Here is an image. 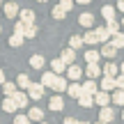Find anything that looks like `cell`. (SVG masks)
Returning a JSON list of instances; mask_svg holds the SVG:
<instances>
[{"label": "cell", "instance_id": "f1b7e54d", "mask_svg": "<svg viewBox=\"0 0 124 124\" xmlns=\"http://www.w3.org/2000/svg\"><path fill=\"white\" fill-rule=\"evenodd\" d=\"M78 103H80L83 108H90V106L94 103V97H92V94H80V97H78Z\"/></svg>", "mask_w": 124, "mask_h": 124}, {"label": "cell", "instance_id": "f546056e", "mask_svg": "<svg viewBox=\"0 0 124 124\" xmlns=\"http://www.w3.org/2000/svg\"><path fill=\"white\" fill-rule=\"evenodd\" d=\"M110 44L115 46L117 51H120V48H124V35H122V32H117V35H113V39H110Z\"/></svg>", "mask_w": 124, "mask_h": 124}, {"label": "cell", "instance_id": "277c9868", "mask_svg": "<svg viewBox=\"0 0 124 124\" xmlns=\"http://www.w3.org/2000/svg\"><path fill=\"white\" fill-rule=\"evenodd\" d=\"M113 120H115V108H110V106L101 108V113H99V122H103V124H110Z\"/></svg>", "mask_w": 124, "mask_h": 124}, {"label": "cell", "instance_id": "d6986e66", "mask_svg": "<svg viewBox=\"0 0 124 124\" xmlns=\"http://www.w3.org/2000/svg\"><path fill=\"white\" fill-rule=\"evenodd\" d=\"M55 76H58V74H53V71H44V76H41V85H44V87H53Z\"/></svg>", "mask_w": 124, "mask_h": 124}, {"label": "cell", "instance_id": "7c38bea8", "mask_svg": "<svg viewBox=\"0 0 124 124\" xmlns=\"http://www.w3.org/2000/svg\"><path fill=\"white\" fill-rule=\"evenodd\" d=\"M60 60L64 62L67 67L74 64V60H76V51H74V48H64V51H62V55H60Z\"/></svg>", "mask_w": 124, "mask_h": 124}, {"label": "cell", "instance_id": "b9f144b4", "mask_svg": "<svg viewBox=\"0 0 124 124\" xmlns=\"http://www.w3.org/2000/svg\"><path fill=\"white\" fill-rule=\"evenodd\" d=\"M5 80H7V78H5V71H2V69H0V85H2V83H5Z\"/></svg>", "mask_w": 124, "mask_h": 124}, {"label": "cell", "instance_id": "7a4b0ae2", "mask_svg": "<svg viewBox=\"0 0 124 124\" xmlns=\"http://www.w3.org/2000/svg\"><path fill=\"white\" fill-rule=\"evenodd\" d=\"M80 76H83V69H80L78 64H69V67H67V78H69L71 83L80 80Z\"/></svg>", "mask_w": 124, "mask_h": 124}, {"label": "cell", "instance_id": "3957f363", "mask_svg": "<svg viewBox=\"0 0 124 124\" xmlns=\"http://www.w3.org/2000/svg\"><path fill=\"white\" fill-rule=\"evenodd\" d=\"M28 97L35 99V101L41 99V97H44V85H41V83H32L30 87H28Z\"/></svg>", "mask_w": 124, "mask_h": 124}, {"label": "cell", "instance_id": "603a6c76", "mask_svg": "<svg viewBox=\"0 0 124 124\" xmlns=\"http://www.w3.org/2000/svg\"><path fill=\"white\" fill-rule=\"evenodd\" d=\"M83 41H85L87 46H94V44H99V37H97V32H94V30H87V32L83 35Z\"/></svg>", "mask_w": 124, "mask_h": 124}, {"label": "cell", "instance_id": "30bf717a", "mask_svg": "<svg viewBox=\"0 0 124 124\" xmlns=\"http://www.w3.org/2000/svg\"><path fill=\"white\" fill-rule=\"evenodd\" d=\"M85 76L92 78V80H97L99 76H101V67H99V64H87V67H85Z\"/></svg>", "mask_w": 124, "mask_h": 124}, {"label": "cell", "instance_id": "f35d334b", "mask_svg": "<svg viewBox=\"0 0 124 124\" xmlns=\"http://www.w3.org/2000/svg\"><path fill=\"white\" fill-rule=\"evenodd\" d=\"M60 7L64 12H69V9H74V0H60Z\"/></svg>", "mask_w": 124, "mask_h": 124}, {"label": "cell", "instance_id": "7bdbcfd3", "mask_svg": "<svg viewBox=\"0 0 124 124\" xmlns=\"http://www.w3.org/2000/svg\"><path fill=\"white\" fill-rule=\"evenodd\" d=\"M117 9H120V12H124V0H120V2H117Z\"/></svg>", "mask_w": 124, "mask_h": 124}, {"label": "cell", "instance_id": "4dcf8cb0", "mask_svg": "<svg viewBox=\"0 0 124 124\" xmlns=\"http://www.w3.org/2000/svg\"><path fill=\"white\" fill-rule=\"evenodd\" d=\"M85 44V41H83V37H80V35H74V37H71V39H69V48H80V46H83Z\"/></svg>", "mask_w": 124, "mask_h": 124}, {"label": "cell", "instance_id": "f6af8a7d", "mask_svg": "<svg viewBox=\"0 0 124 124\" xmlns=\"http://www.w3.org/2000/svg\"><path fill=\"white\" fill-rule=\"evenodd\" d=\"M120 74L124 76V62H122V64H120Z\"/></svg>", "mask_w": 124, "mask_h": 124}, {"label": "cell", "instance_id": "ee69618b", "mask_svg": "<svg viewBox=\"0 0 124 124\" xmlns=\"http://www.w3.org/2000/svg\"><path fill=\"white\" fill-rule=\"evenodd\" d=\"M76 2H78V5H90L92 0H76Z\"/></svg>", "mask_w": 124, "mask_h": 124}, {"label": "cell", "instance_id": "d6a6232c", "mask_svg": "<svg viewBox=\"0 0 124 124\" xmlns=\"http://www.w3.org/2000/svg\"><path fill=\"white\" fill-rule=\"evenodd\" d=\"M106 28H108V32H110V37H113V35H117V32H120L122 23H117L115 18H113V21H108V25H106Z\"/></svg>", "mask_w": 124, "mask_h": 124}, {"label": "cell", "instance_id": "7dc6e473", "mask_svg": "<svg viewBox=\"0 0 124 124\" xmlns=\"http://www.w3.org/2000/svg\"><path fill=\"white\" fill-rule=\"evenodd\" d=\"M37 2H48V0H37Z\"/></svg>", "mask_w": 124, "mask_h": 124}, {"label": "cell", "instance_id": "8d00e7d4", "mask_svg": "<svg viewBox=\"0 0 124 124\" xmlns=\"http://www.w3.org/2000/svg\"><path fill=\"white\" fill-rule=\"evenodd\" d=\"M32 37H37V28L35 25H28L25 28V39H32Z\"/></svg>", "mask_w": 124, "mask_h": 124}, {"label": "cell", "instance_id": "db71d44e", "mask_svg": "<svg viewBox=\"0 0 124 124\" xmlns=\"http://www.w3.org/2000/svg\"><path fill=\"white\" fill-rule=\"evenodd\" d=\"M0 32H2V25H0Z\"/></svg>", "mask_w": 124, "mask_h": 124}, {"label": "cell", "instance_id": "52a82bcc", "mask_svg": "<svg viewBox=\"0 0 124 124\" xmlns=\"http://www.w3.org/2000/svg\"><path fill=\"white\" fill-rule=\"evenodd\" d=\"M2 12H5V16H7V18H14V16H18L21 9H18L16 2H5L2 5Z\"/></svg>", "mask_w": 124, "mask_h": 124}, {"label": "cell", "instance_id": "ffe728a7", "mask_svg": "<svg viewBox=\"0 0 124 124\" xmlns=\"http://www.w3.org/2000/svg\"><path fill=\"white\" fill-rule=\"evenodd\" d=\"M99 58H101L99 51H85V62L87 64H99Z\"/></svg>", "mask_w": 124, "mask_h": 124}, {"label": "cell", "instance_id": "9c48e42d", "mask_svg": "<svg viewBox=\"0 0 124 124\" xmlns=\"http://www.w3.org/2000/svg\"><path fill=\"white\" fill-rule=\"evenodd\" d=\"M97 92H99V85H97V80L87 78V80L83 83V94H92V97H94Z\"/></svg>", "mask_w": 124, "mask_h": 124}, {"label": "cell", "instance_id": "83f0119b", "mask_svg": "<svg viewBox=\"0 0 124 124\" xmlns=\"http://www.w3.org/2000/svg\"><path fill=\"white\" fill-rule=\"evenodd\" d=\"M2 92H5V97H14V94H16V85L9 83V80H5L2 83Z\"/></svg>", "mask_w": 124, "mask_h": 124}, {"label": "cell", "instance_id": "11a10c76", "mask_svg": "<svg viewBox=\"0 0 124 124\" xmlns=\"http://www.w3.org/2000/svg\"><path fill=\"white\" fill-rule=\"evenodd\" d=\"M110 124H115V122H110Z\"/></svg>", "mask_w": 124, "mask_h": 124}, {"label": "cell", "instance_id": "1f68e13d", "mask_svg": "<svg viewBox=\"0 0 124 124\" xmlns=\"http://www.w3.org/2000/svg\"><path fill=\"white\" fill-rule=\"evenodd\" d=\"M110 97H113V103H117V106H124V90H115Z\"/></svg>", "mask_w": 124, "mask_h": 124}, {"label": "cell", "instance_id": "c3c4849f", "mask_svg": "<svg viewBox=\"0 0 124 124\" xmlns=\"http://www.w3.org/2000/svg\"><path fill=\"white\" fill-rule=\"evenodd\" d=\"M94 124H103V122H94Z\"/></svg>", "mask_w": 124, "mask_h": 124}, {"label": "cell", "instance_id": "f907efd6", "mask_svg": "<svg viewBox=\"0 0 124 124\" xmlns=\"http://www.w3.org/2000/svg\"><path fill=\"white\" fill-rule=\"evenodd\" d=\"M122 120H124V110H122Z\"/></svg>", "mask_w": 124, "mask_h": 124}, {"label": "cell", "instance_id": "4fadbf2b", "mask_svg": "<svg viewBox=\"0 0 124 124\" xmlns=\"http://www.w3.org/2000/svg\"><path fill=\"white\" fill-rule=\"evenodd\" d=\"M103 76H113V78H117V76H120V67H117V64H113V62H110V64H103Z\"/></svg>", "mask_w": 124, "mask_h": 124}, {"label": "cell", "instance_id": "cb8c5ba5", "mask_svg": "<svg viewBox=\"0 0 124 124\" xmlns=\"http://www.w3.org/2000/svg\"><path fill=\"white\" fill-rule=\"evenodd\" d=\"M16 85H18L21 90H28V87L32 85V80L28 78V74H18V76H16Z\"/></svg>", "mask_w": 124, "mask_h": 124}, {"label": "cell", "instance_id": "e0dca14e", "mask_svg": "<svg viewBox=\"0 0 124 124\" xmlns=\"http://www.w3.org/2000/svg\"><path fill=\"white\" fill-rule=\"evenodd\" d=\"M48 108H51V110H55V113L64 108V101H62V97H60V94H55V97L48 101Z\"/></svg>", "mask_w": 124, "mask_h": 124}, {"label": "cell", "instance_id": "836d02e7", "mask_svg": "<svg viewBox=\"0 0 124 124\" xmlns=\"http://www.w3.org/2000/svg\"><path fill=\"white\" fill-rule=\"evenodd\" d=\"M51 14H53V18H55V21H62V18L67 16V12H64L62 7H60V5H55V7H53V12H51Z\"/></svg>", "mask_w": 124, "mask_h": 124}, {"label": "cell", "instance_id": "ab89813d", "mask_svg": "<svg viewBox=\"0 0 124 124\" xmlns=\"http://www.w3.org/2000/svg\"><path fill=\"white\" fill-rule=\"evenodd\" d=\"M115 83H117V90H124V76H122V74L115 78Z\"/></svg>", "mask_w": 124, "mask_h": 124}, {"label": "cell", "instance_id": "f5cc1de1", "mask_svg": "<svg viewBox=\"0 0 124 124\" xmlns=\"http://www.w3.org/2000/svg\"><path fill=\"white\" fill-rule=\"evenodd\" d=\"M0 7H2V0H0Z\"/></svg>", "mask_w": 124, "mask_h": 124}, {"label": "cell", "instance_id": "bcb514c9", "mask_svg": "<svg viewBox=\"0 0 124 124\" xmlns=\"http://www.w3.org/2000/svg\"><path fill=\"white\" fill-rule=\"evenodd\" d=\"M78 124H90V122H83V120H80V122H78Z\"/></svg>", "mask_w": 124, "mask_h": 124}, {"label": "cell", "instance_id": "ac0fdd59", "mask_svg": "<svg viewBox=\"0 0 124 124\" xmlns=\"http://www.w3.org/2000/svg\"><path fill=\"white\" fill-rule=\"evenodd\" d=\"M51 71H53V74H62V71H67V64H64V62H62L60 58H55L53 62H51Z\"/></svg>", "mask_w": 124, "mask_h": 124}, {"label": "cell", "instance_id": "44dd1931", "mask_svg": "<svg viewBox=\"0 0 124 124\" xmlns=\"http://www.w3.org/2000/svg\"><path fill=\"white\" fill-rule=\"evenodd\" d=\"M28 117H30V120H35V122H44V110H41V108H30V110H28Z\"/></svg>", "mask_w": 124, "mask_h": 124}, {"label": "cell", "instance_id": "6da1fadb", "mask_svg": "<svg viewBox=\"0 0 124 124\" xmlns=\"http://www.w3.org/2000/svg\"><path fill=\"white\" fill-rule=\"evenodd\" d=\"M99 87H101L103 92H115V90H117V83H115L113 76H103L101 83H99Z\"/></svg>", "mask_w": 124, "mask_h": 124}, {"label": "cell", "instance_id": "681fc988", "mask_svg": "<svg viewBox=\"0 0 124 124\" xmlns=\"http://www.w3.org/2000/svg\"><path fill=\"white\" fill-rule=\"evenodd\" d=\"M122 28H124V18H122Z\"/></svg>", "mask_w": 124, "mask_h": 124}, {"label": "cell", "instance_id": "d4e9b609", "mask_svg": "<svg viewBox=\"0 0 124 124\" xmlns=\"http://www.w3.org/2000/svg\"><path fill=\"white\" fill-rule=\"evenodd\" d=\"M97 37H99V44H108V39H110V32H108V28H97Z\"/></svg>", "mask_w": 124, "mask_h": 124}, {"label": "cell", "instance_id": "9a60e30c", "mask_svg": "<svg viewBox=\"0 0 124 124\" xmlns=\"http://www.w3.org/2000/svg\"><path fill=\"white\" fill-rule=\"evenodd\" d=\"M78 23H80L83 28H92V25H94V16H92L90 12H85V14H80V16H78Z\"/></svg>", "mask_w": 124, "mask_h": 124}, {"label": "cell", "instance_id": "8fae6325", "mask_svg": "<svg viewBox=\"0 0 124 124\" xmlns=\"http://www.w3.org/2000/svg\"><path fill=\"white\" fill-rule=\"evenodd\" d=\"M67 87H69V80H67L64 76H55V83H53L55 92H67Z\"/></svg>", "mask_w": 124, "mask_h": 124}, {"label": "cell", "instance_id": "ba28073f", "mask_svg": "<svg viewBox=\"0 0 124 124\" xmlns=\"http://www.w3.org/2000/svg\"><path fill=\"white\" fill-rule=\"evenodd\" d=\"M18 18H21L25 25H35V12H32V9H21V12H18Z\"/></svg>", "mask_w": 124, "mask_h": 124}, {"label": "cell", "instance_id": "e575fe53", "mask_svg": "<svg viewBox=\"0 0 124 124\" xmlns=\"http://www.w3.org/2000/svg\"><path fill=\"white\" fill-rule=\"evenodd\" d=\"M25 23H23V21H18L16 23V25H14V35H21V37H25Z\"/></svg>", "mask_w": 124, "mask_h": 124}, {"label": "cell", "instance_id": "60d3db41", "mask_svg": "<svg viewBox=\"0 0 124 124\" xmlns=\"http://www.w3.org/2000/svg\"><path fill=\"white\" fill-rule=\"evenodd\" d=\"M62 124H78V120H76V117H67Z\"/></svg>", "mask_w": 124, "mask_h": 124}, {"label": "cell", "instance_id": "8992f818", "mask_svg": "<svg viewBox=\"0 0 124 124\" xmlns=\"http://www.w3.org/2000/svg\"><path fill=\"white\" fill-rule=\"evenodd\" d=\"M99 53H101V58H108V60H113V58L117 55V48L110 44V41H108V44H101V51H99Z\"/></svg>", "mask_w": 124, "mask_h": 124}, {"label": "cell", "instance_id": "74e56055", "mask_svg": "<svg viewBox=\"0 0 124 124\" xmlns=\"http://www.w3.org/2000/svg\"><path fill=\"white\" fill-rule=\"evenodd\" d=\"M14 124H30V117L28 115H16L14 117Z\"/></svg>", "mask_w": 124, "mask_h": 124}, {"label": "cell", "instance_id": "7402d4cb", "mask_svg": "<svg viewBox=\"0 0 124 124\" xmlns=\"http://www.w3.org/2000/svg\"><path fill=\"white\" fill-rule=\"evenodd\" d=\"M44 64H46L44 55L37 53V55H32V58H30V67H32V69H44Z\"/></svg>", "mask_w": 124, "mask_h": 124}, {"label": "cell", "instance_id": "484cf974", "mask_svg": "<svg viewBox=\"0 0 124 124\" xmlns=\"http://www.w3.org/2000/svg\"><path fill=\"white\" fill-rule=\"evenodd\" d=\"M101 16L106 18V21H113V18H115V7H110V5H103V7H101Z\"/></svg>", "mask_w": 124, "mask_h": 124}, {"label": "cell", "instance_id": "5b68a950", "mask_svg": "<svg viewBox=\"0 0 124 124\" xmlns=\"http://www.w3.org/2000/svg\"><path fill=\"white\" fill-rule=\"evenodd\" d=\"M110 101H113V97H110L108 92H103V90H99V92L94 94V103H99L101 108H106V106H108Z\"/></svg>", "mask_w": 124, "mask_h": 124}, {"label": "cell", "instance_id": "2e32d148", "mask_svg": "<svg viewBox=\"0 0 124 124\" xmlns=\"http://www.w3.org/2000/svg\"><path fill=\"white\" fill-rule=\"evenodd\" d=\"M12 99L16 101V108H25V106H28V99H30V97H28L25 92H16Z\"/></svg>", "mask_w": 124, "mask_h": 124}, {"label": "cell", "instance_id": "816d5d0a", "mask_svg": "<svg viewBox=\"0 0 124 124\" xmlns=\"http://www.w3.org/2000/svg\"><path fill=\"white\" fill-rule=\"evenodd\" d=\"M39 124H48V122H39Z\"/></svg>", "mask_w": 124, "mask_h": 124}, {"label": "cell", "instance_id": "4316f807", "mask_svg": "<svg viewBox=\"0 0 124 124\" xmlns=\"http://www.w3.org/2000/svg\"><path fill=\"white\" fill-rule=\"evenodd\" d=\"M2 110H5V113H14V110H16V101H14L12 97H5V101H2Z\"/></svg>", "mask_w": 124, "mask_h": 124}, {"label": "cell", "instance_id": "5bb4252c", "mask_svg": "<svg viewBox=\"0 0 124 124\" xmlns=\"http://www.w3.org/2000/svg\"><path fill=\"white\" fill-rule=\"evenodd\" d=\"M67 92H69V97L78 99L80 94H83V85H80V83H69V87H67Z\"/></svg>", "mask_w": 124, "mask_h": 124}, {"label": "cell", "instance_id": "d590c367", "mask_svg": "<svg viewBox=\"0 0 124 124\" xmlns=\"http://www.w3.org/2000/svg\"><path fill=\"white\" fill-rule=\"evenodd\" d=\"M23 39H25V37H21V35H12L9 37V44H12L14 48H18V46L23 44Z\"/></svg>", "mask_w": 124, "mask_h": 124}]
</instances>
